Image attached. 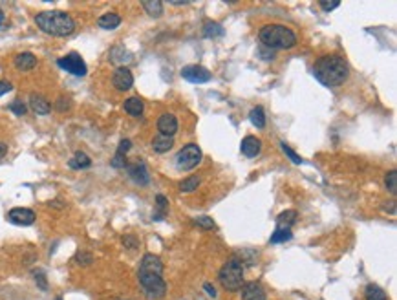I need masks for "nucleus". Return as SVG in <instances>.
<instances>
[{"mask_svg": "<svg viewBox=\"0 0 397 300\" xmlns=\"http://www.w3.org/2000/svg\"><path fill=\"white\" fill-rule=\"evenodd\" d=\"M15 66H17V70H21V71L33 70L37 66V57L33 55L31 51H22V53H19V55L15 57Z\"/></svg>", "mask_w": 397, "mask_h": 300, "instance_id": "obj_16", "label": "nucleus"}, {"mask_svg": "<svg viewBox=\"0 0 397 300\" xmlns=\"http://www.w3.org/2000/svg\"><path fill=\"white\" fill-rule=\"evenodd\" d=\"M55 300H63V299H55Z\"/></svg>", "mask_w": 397, "mask_h": 300, "instance_id": "obj_45", "label": "nucleus"}, {"mask_svg": "<svg viewBox=\"0 0 397 300\" xmlns=\"http://www.w3.org/2000/svg\"><path fill=\"white\" fill-rule=\"evenodd\" d=\"M280 147H282V150H284V154H286L287 158H289V160H291L293 163H295V165H300V163H302V161H304V160H302V158H300V156H299V154H297V152H295V150H293V148H289V147H287V145H286V143H284V141H282V143H280Z\"/></svg>", "mask_w": 397, "mask_h": 300, "instance_id": "obj_31", "label": "nucleus"}, {"mask_svg": "<svg viewBox=\"0 0 397 300\" xmlns=\"http://www.w3.org/2000/svg\"><path fill=\"white\" fill-rule=\"evenodd\" d=\"M11 90H13V84L9 83V81H0V97L9 93Z\"/></svg>", "mask_w": 397, "mask_h": 300, "instance_id": "obj_41", "label": "nucleus"}, {"mask_svg": "<svg viewBox=\"0 0 397 300\" xmlns=\"http://www.w3.org/2000/svg\"><path fill=\"white\" fill-rule=\"evenodd\" d=\"M384 183H386V188L390 190V194H396L397 192V172L396 170H390V172L386 174Z\"/></svg>", "mask_w": 397, "mask_h": 300, "instance_id": "obj_30", "label": "nucleus"}, {"mask_svg": "<svg viewBox=\"0 0 397 300\" xmlns=\"http://www.w3.org/2000/svg\"><path fill=\"white\" fill-rule=\"evenodd\" d=\"M121 24V17L117 13H105L97 19V26L103 29H116Z\"/></svg>", "mask_w": 397, "mask_h": 300, "instance_id": "obj_20", "label": "nucleus"}, {"mask_svg": "<svg viewBox=\"0 0 397 300\" xmlns=\"http://www.w3.org/2000/svg\"><path fill=\"white\" fill-rule=\"evenodd\" d=\"M203 35L205 37H222L223 35V28L220 26V24H216V22H207L205 24V28H203Z\"/></svg>", "mask_w": 397, "mask_h": 300, "instance_id": "obj_28", "label": "nucleus"}, {"mask_svg": "<svg viewBox=\"0 0 397 300\" xmlns=\"http://www.w3.org/2000/svg\"><path fill=\"white\" fill-rule=\"evenodd\" d=\"M174 147V139L172 138H168V136H156L152 139V148H154V152H158V154H165V152H168L170 148Z\"/></svg>", "mask_w": 397, "mask_h": 300, "instance_id": "obj_18", "label": "nucleus"}, {"mask_svg": "<svg viewBox=\"0 0 397 300\" xmlns=\"http://www.w3.org/2000/svg\"><path fill=\"white\" fill-rule=\"evenodd\" d=\"M35 24L42 33H48L51 37H68L75 31V21L71 19V15L59 9L37 13Z\"/></svg>", "mask_w": 397, "mask_h": 300, "instance_id": "obj_3", "label": "nucleus"}, {"mask_svg": "<svg viewBox=\"0 0 397 300\" xmlns=\"http://www.w3.org/2000/svg\"><path fill=\"white\" fill-rule=\"evenodd\" d=\"M202 161V148L196 143H188L176 154V167L180 170H192Z\"/></svg>", "mask_w": 397, "mask_h": 300, "instance_id": "obj_6", "label": "nucleus"}, {"mask_svg": "<svg viewBox=\"0 0 397 300\" xmlns=\"http://www.w3.org/2000/svg\"><path fill=\"white\" fill-rule=\"evenodd\" d=\"M143 9H145L150 17H154V19H160L161 15H163V2H160V0L143 2Z\"/></svg>", "mask_w": 397, "mask_h": 300, "instance_id": "obj_24", "label": "nucleus"}, {"mask_svg": "<svg viewBox=\"0 0 397 300\" xmlns=\"http://www.w3.org/2000/svg\"><path fill=\"white\" fill-rule=\"evenodd\" d=\"M37 214L31 209H26V207H15L7 212V220L15 225H22V227H28V225L35 224Z\"/></svg>", "mask_w": 397, "mask_h": 300, "instance_id": "obj_9", "label": "nucleus"}, {"mask_svg": "<svg viewBox=\"0 0 397 300\" xmlns=\"http://www.w3.org/2000/svg\"><path fill=\"white\" fill-rule=\"evenodd\" d=\"M249 121L253 123V126L257 128H264L265 126V112L262 106H255L251 112H249Z\"/></svg>", "mask_w": 397, "mask_h": 300, "instance_id": "obj_23", "label": "nucleus"}, {"mask_svg": "<svg viewBox=\"0 0 397 300\" xmlns=\"http://www.w3.org/2000/svg\"><path fill=\"white\" fill-rule=\"evenodd\" d=\"M123 108H125V112L128 114V115H132V117H140L141 114H143V108H145V105H143V101H141L140 97H128L125 101Z\"/></svg>", "mask_w": 397, "mask_h": 300, "instance_id": "obj_19", "label": "nucleus"}, {"mask_svg": "<svg viewBox=\"0 0 397 300\" xmlns=\"http://www.w3.org/2000/svg\"><path fill=\"white\" fill-rule=\"evenodd\" d=\"M57 64H59V68H63L64 71H68V73L77 75V77H84L86 71H88L83 57L79 55V53H75V51L68 53L66 57H61V59L57 61Z\"/></svg>", "mask_w": 397, "mask_h": 300, "instance_id": "obj_7", "label": "nucleus"}, {"mask_svg": "<svg viewBox=\"0 0 397 300\" xmlns=\"http://www.w3.org/2000/svg\"><path fill=\"white\" fill-rule=\"evenodd\" d=\"M218 278H220L223 289L238 291L244 286V265H242V262L236 258H231L229 262H225L218 273Z\"/></svg>", "mask_w": 397, "mask_h": 300, "instance_id": "obj_5", "label": "nucleus"}, {"mask_svg": "<svg viewBox=\"0 0 397 300\" xmlns=\"http://www.w3.org/2000/svg\"><path fill=\"white\" fill-rule=\"evenodd\" d=\"M29 106H31V110H33L37 115H48V114L51 112L49 101L44 97V95H41V93H31V95H29Z\"/></svg>", "mask_w": 397, "mask_h": 300, "instance_id": "obj_14", "label": "nucleus"}, {"mask_svg": "<svg viewBox=\"0 0 397 300\" xmlns=\"http://www.w3.org/2000/svg\"><path fill=\"white\" fill-rule=\"evenodd\" d=\"M203 287H205V291H207V295H209V297H212V299L216 297V289L210 286V284H205Z\"/></svg>", "mask_w": 397, "mask_h": 300, "instance_id": "obj_43", "label": "nucleus"}, {"mask_svg": "<svg viewBox=\"0 0 397 300\" xmlns=\"http://www.w3.org/2000/svg\"><path fill=\"white\" fill-rule=\"evenodd\" d=\"M6 154H7V145H6V143H2V141H0V160H2V158H4Z\"/></svg>", "mask_w": 397, "mask_h": 300, "instance_id": "obj_44", "label": "nucleus"}, {"mask_svg": "<svg viewBox=\"0 0 397 300\" xmlns=\"http://www.w3.org/2000/svg\"><path fill=\"white\" fill-rule=\"evenodd\" d=\"M260 42L271 49H289L297 44V35L284 24H267L260 29Z\"/></svg>", "mask_w": 397, "mask_h": 300, "instance_id": "obj_4", "label": "nucleus"}, {"mask_svg": "<svg viewBox=\"0 0 397 300\" xmlns=\"http://www.w3.org/2000/svg\"><path fill=\"white\" fill-rule=\"evenodd\" d=\"M35 282H37V286L41 287L42 291H46L48 284H46V277H44V273H42V271H35Z\"/></svg>", "mask_w": 397, "mask_h": 300, "instance_id": "obj_39", "label": "nucleus"}, {"mask_svg": "<svg viewBox=\"0 0 397 300\" xmlns=\"http://www.w3.org/2000/svg\"><path fill=\"white\" fill-rule=\"evenodd\" d=\"M128 176H130V180H132L134 183H138V185H148V182H150L148 168H146V165L143 161H138V163L130 165V167H128Z\"/></svg>", "mask_w": 397, "mask_h": 300, "instance_id": "obj_11", "label": "nucleus"}, {"mask_svg": "<svg viewBox=\"0 0 397 300\" xmlns=\"http://www.w3.org/2000/svg\"><path fill=\"white\" fill-rule=\"evenodd\" d=\"M181 77L188 81V83H194V84H203V83H209L212 75L207 68L203 66H198V64H190V66H185L181 70Z\"/></svg>", "mask_w": 397, "mask_h": 300, "instance_id": "obj_8", "label": "nucleus"}, {"mask_svg": "<svg viewBox=\"0 0 397 300\" xmlns=\"http://www.w3.org/2000/svg\"><path fill=\"white\" fill-rule=\"evenodd\" d=\"M112 84H114V88L119 92H126L132 88L134 84V75L132 71L128 70L126 66H121V68H116V71H114V75H112Z\"/></svg>", "mask_w": 397, "mask_h": 300, "instance_id": "obj_10", "label": "nucleus"}, {"mask_svg": "<svg viewBox=\"0 0 397 300\" xmlns=\"http://www.w3.org/2000/svg\"><path fill=\"white\" fill-rule=\"evenodd\" d=\"M7 108H9L15 115H26V112H28V106L24 105L22 101H19V99H17V101H13V103L7 106Z\"/></svg>", "mask_w": 397, "mask_h": 300, "instance_id": "obj_32", "label": "nucleus"}, {"mask_svg": "<svg viewBox=\"0 0 397 300\" xmlns=\"http://www.w3.org/2000/svg\"><path fill=\"white\" fill-rule=\"evenodd\" d=\"M364 297H366V300H388L386 293H384L379 286H375V284H370V286L366 287Z\"/></svg>", "mask_w": 397, "mask_h": 300, "instance_id": "obj_25", "label": "nucleus"}, {"mask_svg": "<svg viewBox=\"0 0 397 300\" xmlns=\"http://www.w3.org/2000/svg\"><path fill=\"white\" fill-rule=\"evenodd\" d=\"M297 222V210H284L277 216V227H286V229H291V225Z\"/></svg>", "mask_w": 397, "mask_h": 300, "instance_id": "obj_22", "label": "nucleus"}, {"mask_svg": "<svg viewBox=\"0 0 397 300\" xmlns=\"http://www.w3.org/2000/svg\"><path fill=\"white\" fill-rule=\"evenodd\" d=\"M313 75L321 84L335 88L348 79V63L341 55H322L313 64Z\"/></svg>", "mask_w": 397, "mask_h": 300, "instance_id": "obj_2", "label": "nucleus"}, {"mask_svg": "<svg viewBox=\"0 0 397 300\" xmlns=\"http://www.w3.org/2000/svg\"><path fill=\"white\" fill-rule=\"evenodd\" d=\"M112 167H114V168H125L126 167V156L116 154V156H114V160H112Z\"/></svg>", "mask_w": 397, "mask_h": 300, "instance_id": "obj_36", "label": "nucleus"}, {"mask_svg": "<svg viewBox=\"0 0 397 300\" xmlns=\"http://www.w3.org/2000/svg\"><path fill=\"white\" fill-rule=\"evenodd\" d=\"M70 168H73V170H81V168H88L92 165V160L88 154L84 152H75V156L70 160Z\"/></svg>", "mask_w": 397, "mask_h": 300, "instance_id": "obj_21", "label": "nucleus"}, {"mask_svg": "<svg viewBox=\"0 0 397 300\" xmlns=\"http://www.w3.org/2000/svg\"><path fill=\"white\" fill-rule=\"evenodd\" d=\"M70 106H71V103H70V99H68V97H59V99H57L55 108L59 110V112H66V110H70Z\"/></svg>", "mask_w": 397, "mask_h": 300, "instance_id": "obj_35", "label": "nucleus"}, {"mask_svg": "<svg viewBox=\"0 0 397 300\" xmlns=\"http://www.w3.org/2000/svg\"><path fill=\"white\" fill-rule=\"evenodd\" d=\"M319 6L324 9V11H333V9H337V7L341 6V2H319Z\"/></svg>", "mask_w": 397, "mask_h": 300, "instance_id": "obj_40", "label": "nucleus"}, {"mask_svg": "<svg viewBox=\"0 0 397 300\" xmlns=\"http://www.w3.org/2000/svg\"><path fill=\"white\" fill-rule=\"evenodd\" d=\"M198 187H200V178H198V176H190V178H185V180L180 183V190H181V192H194Z\"/></svg>", "mask_w": 397, "mask_h": 300, "instance_id": "obj_27", "label": "nucleus"}, {"mask_svg": "<svg viewBox=\"0 0 397 300\" xmlns=\"http://www.w3.org/2000/svg\"><path fill=\"white\" fill-rule=\"evenodd\" d=\"M6 26H7V22H6V13H4V9L0 7V31H2V29H6Z\"/></svg>", "mask_w": 397, "mask_h": 300, "instance_id": "obj_42", "label": "nucleus"}, {"mask_svg": "<svg viewBox=\"0 0 397 300\" xmlns=\"http://www.w3.org/2000/svg\"><path fill=\"white\" fill-rule=\"evenodd\" d=\"M196 225L202 227V229H205V231H210V229L216 227V224L212 222V218H209V216H198L196 218Z\"/></svg>", "mask_w": 397, "mask_h": 300, "instance_id": "obj_33", "label": "nucleus"}, {"mask_svg": "<svg viewBox=\"0 0 397 300\" xmlns=\"http://www.w3.org/2000/svg\"><path fill=\"white\" fill-rule=\"evenodd\" d=\"M293 238L291 229H286V227H277V231L271 234V244H282V242H287Z\"/></svg>", "mask_w": 397, "mask_h": 300, "instance_id": "obj_26", "label": "nucleus"}, {"mask_svg": "<svg viewBox=\"0 0 397 300\" xmlns=\"http://www.w3.org/2000/svg\"><path fill=\"white\" fill-rule=\"evenodd\" d=\"M132 148V141L130 139H123L121 143H119V147H117V152L116 154H121V156H126V152Z\"/></svg>", "mask_w": 397, "mask_h": 300, "instance_id": "obj_37", "label": "nucleus"}, {"mask_svg": "<svg viewBox=\"0 0 397 300\" xmlns=\"http://www.w3.org/2000/svg\"><path fill=\"white\" fill-rule=\"evenodd\" d=\"M123 244H125V247H128V249H136V247L140 245V242H138V238L132 236V234H126V236L123 238Z\"/></svg>", "mask_w": 397, "mask_h": 300, "instance_id": "obj_38", "label": "nucleus"}, {"mask_svg": "<svg viewBox=\"0 0 397 300\" xmlns=\"http://www.w3.org/2000/svg\"><path fill=\"white\" fill-rule=\"evenodd\" d=\"M130 61H132V53L125 46H116V48L110 49V63L119 64V68L125 63H130Z\"/></svg>", "mask_w": 397, "mask_h": 300, "instance_id": "obj_17", "label": "nucleus"}, {"mask_svg": "<svg viewBox=\"0 0 397 300\" xmlns=\"http://www.w3.org/2000/svg\"><path fill=\"white\" fill-rule=\"evenodd\" d=\"M138 278L146 299L160 300L167 293V284L163 280V264L156 254H145L141 258Z\"/></svg>", "mask_w": 397, "mask_h": 300, "instance_id": "obj_1", "label": "nucleus"}, {"mask_svg": "<svg viewBox=\"0 0 397 300\" xmlns=\"http://www.w3.org/2000/svg\"><path fill=\"white\" fill-rule=\"evenodd\" d=\"M75 262L79 265H90L93 262V256H92L90 253H77Z\"/></svg>", "mask_w": 397, "mask_h": 300, "instance_id": "obj_34", "label": "nucleus"}, {"mask_svg": "<svg viewBox=\"0 0 397 300\" xmlns=\"http://www.w3.org/2000/svg\"><path fill=\"white\" fill-rule=\"evenodd\" d=\"M240 289H242V300H265L264 287L258 282H247Z\"/></svg>", "mask_w": 397, "mask_h": 300, "instance_id": "obj_13", "label": "nucleus"}, {"mask_svg": "<svg viewBox=\"0 0 397 300\" xmlns=\"http://www.w3.org/2000/svg\"><path fill=\"white\" fill-rule=\"evenodd\" d=\"M240 150H242V154L247 156V158H255V156H258L260 150H262V141L258 139V138H255V136H247V138L242 139Z\"/></svg>", "mask_w": 397, "mask_h": 300, "instance_id": "obj_15", "label": "nucleus"}, {"mask_svg": "<svg viewBox=\"0 0 397 300\" xmlns=\"http://www.w3.org/2000/svg\"><path fill=\"white\" fill-rule=\"evenodd\" d=\"M156 203H158L160 214H156L154 220H163V216H165V212H167V209H168V200L163 194H158L156 196Z\"/></svg>", "mask_w": 397, "mask_h": 300, "instance_id": "obj_29", "label": "nucleus"}, {"mask_svg": "<svg viewBox=\"0 0 397 300\" xmlns=\"http://www.w3.org/2000/svg\"><path fill=\"white\" fill-rule=\"evenodd\" d=\"M158 130H160L161 136H168L172 138L176 132H178V119L172 114H163L160 119H158Z\"/></svg>", "mask_w": 397, "mask_h": 300, "instance_id": "obj_12", "label": "nucleus"}]
</instances>
